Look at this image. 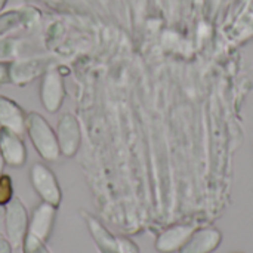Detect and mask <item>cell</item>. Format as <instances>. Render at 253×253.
Masks as SVG:
<instances>
[{"label": "cell", "mask_w": 253, "mask_h": 253, "mask_svg": "<svg viewBox=\"0 0 253 253\" xmlns=\"http://www.w3.org/2000/svg\"><path fill=\"white\" fill-rule=\"evenodd\" d=\"M25 133L28 135L34 150L44 162H56L61 157V150L55 129L40 113H27Z\"/></svg>", "instance_id": "1"}, {"label": "cell", "mask_w": 253, "mask_h": 253, "mask_svg": "<svg viewBox=\"0 0 253 253\" xmlns=\"http://www.w3.org/2000/svg\"><path fill=\"white\" fill-rule=\"evenodd\" d=\"M30 215L25 205L19 197H13L4 206V233L13 249L22 246V242L28 233Z\"/></svg>", "instance_id": "2"}, {"label": "cell", "mask_w": 253, "mask_h": 253, "mask_svg": "<svg viewBox=\"0 0 253 253\" xmlns=\"http://www.w3.org/2000/svg\"><path fill=\"white\" fill-rule=\"evenodd\" d=\"M30 182L36 194L42 202L52 206H59L62 200V191L55 173L44 163H34L30 169Z\"/></svg>", "instance_id": "3"}, {"label": "cell", "mask_w": 253, "mask_h": 253, "mask_svg": "<svg viewBox=\"0 0 253 253\" xmlns=\"http://www.w3.org/2000/svg\"><path fill=\"white\" fill-rule=\"evenodd\" d=\"M56 139L59 144L61 156L74 157L82 145V129L77 117L71 113H65L56 123Z\"/></svg>", "instance_id": "4"}, {"label": "cell", "mask_w": 253, "mask_h": 253, "mask_svg": "<svg viewBox=\"0 0 253 253\" xmlns=\"http://www.w3.org/2000/svg\"><path fill=\"white\" fill-rule=\"evenodd\" d=\"M39 96L42 105L50 114L59 111L65 98V86H64V79L58 70H47L43 73Z\"/></svg>", "instance_id": "5"}, {"label": "cell", "mask_w": 253, "mask_h": 253, "mask_svg": "<svg viewBox=\"0 0 253 253\" xmlns=\"http://www.w3.org/2000/svg\"><path fill=\"white\" fill-rule=\"evenodd\" d=\"M0 156L6 166L19 169L27 163V147L22 135L0 127Z\"/></svg>", "instance_id": "6"}, {"label": "cell", "mask_w": 253, "mask_h": 253, "mask_svg": "<svg viewBox=\"0 0 253 253\" xmlns=\"http://www.w3.org/2000/svg\"><path fill=\"white\" fill-rule=\"evenodd\" d=\"M56 211H58L56 206H52L44 202H42L39 206H36L30 215L28 233L47 243V240L52 236L53 227H55Z\"/></svg>", "instance_id": "7"}, {"label": "cell", "mask_w": 253, "mask_h": 253, "mask_svg": "<svg viewBox=\"0 0 253 253\" xmlns=\"http://www.w3.org/2000/svg\"><path fill=\"white\" fill-rule=\"evenodd\" d=\"M196 227L191 224H176L166 228L156 240V249L160 253L179 252L188 242Z\"/></svg>", "instance_id": "8"}, {"label": "cell", "mask_w": 253, "mask_h": 253, "mask_svg": "<svg viewBox=\"0 0 253 253\" xmlns=\"http://www.w3.org/2000/svg\"><path fill=\"white\" fill-rule=\"evenodd\" d=\"M222 242V234L213 227L196 228L179 253H213Z\"/></svg>", "instance_id": "9"}, {"label": "cell", "mask_w": 253, "mask_h": 253, "mask_svg": "<svg viewBox=\"0 0 253 253\" xmlns=\"http://www.w3.org/2000/svg\"><path fill=\"white\" fill-rule=\"evenodd\" d=\"M27 114L13 99L0 95V127L9 129L18 135L25 133Z\"/></svg>", "instance_id": "10"}, {"label": "cell", "mask_w": 253, "mask_h": 253, "mask_svg": "<svg viewBox=\"0 0 253 253\" xmlns=\"http://www.w3.org/2000/svg\"><path fill=\"white\" fill-rule=\"evenodd\" d=\"M84 222L87 225V230L90 233L92 240L95 242L98 252L99 253H119V243H117V237L113 236L104 225L102 222L95 218L93 215L84 212L83 213Z\"/></svg>", "instance_id": "11"}, {"label": "cell", "mask_w": 253, "mask_h": 253, "mask_svg": "<svg viewBox=\"0 0 253 253\" xmlns=\"http://www.w3.org/2000/svg\"><path fill=\"white\" fill-rule=\"evenodd\" d=\"M21 249H22V253H52L47 249L46 242L37 239L36 236H33L30 233H27Z\"/></svg>", "instance_id": "12"}, {"label": "cell", "mask_w": 253, "mask_h": 253, "mask_svg": "<svg viewBox=\"0 0 253 253\" xmlns=\"http://www.w3.org/2000/svg\"><path fill=\"white\" fill-rule=\"evenodd\" d=\"M13 182L7 173L0 175V206H6L13 199Z\"/></svg>", "instance_id": "13"}, {"label": "cell", "mask_w": 253, "mask_h": 253, "mask_svg": "<svg viewBox=\"0 0 253 253\" xmlns=\"http://www.w3.org/2000/svg\"><path fill=\"white\" fill-rule=\"evenodd\" d=\"M117 243H119V253H139L138 245L127 237H117Z\"/></svg>", "instance_id": "14"}, {"label": "cell", "mask_w": 253, "mask_h": 253, "mask_svg": "<svg viewBox=\"0 0 253 253\" xmlns=\"http://www.w3.org/2000/svg\"><path fill=\"white\" fill-rule=\"evenodd\" d=\"M10 65L12 62H0V86L6 84V83H12L10 80Z\"/></svg>", "instance_id": "15"}, {"label": "cell", "mask_w": 253, "mask_h": 253, "mask_svg": "<svg viewBox=\"0 0 253 253\" xmlns=\"http://www.w3.org/2000/svg\"><path fill=\"white\" fill-rule=\"evenodd\" d=\"M13 252V248L10 245V242L7 240L6 236L0 234V253H12Z\"/></svg>", "instance_id": "16"}, {"label": "cell", "mask_w": 253, "mask_h": 253, "mask_svg": "<svg viewBox=\"0 0 253 253\" xmlns=\"http://www.w3.org/2000/svg\"><path fill=\"white\" fill-rule=\"evenodd\" d=\"M4 162H3V159H1V156H0V175L3 173V169H4Z\"/></svg>", "instance_id": "17"}, {"label": "cell", "mask_w": 253, "mask_h": 253, "mask_svg": "<svg viewBox=\"0 0 253 253\" xmlns=\"http://www.w3.org/2000/svg\"><path fill=\"white\" fill-rule=\"evenodd\" d=\"M6 1H7V0H0V10L3 9V6L6 4Z\"/></svg>", "instance_id": "18"}, {"label": "cell", "mask_w": 253, "mask_h": 253, "mask_svg": "<svg viewBox=\"0 0 253 253\" xmlns=\"http://www.w3.org/2000/svg\"><path fill=\"white\" fill-rule=\"evenodd\" d=\"M237 253H240V252H237Z\"/></svg>", "instance_id": "19"}]
</instances>
